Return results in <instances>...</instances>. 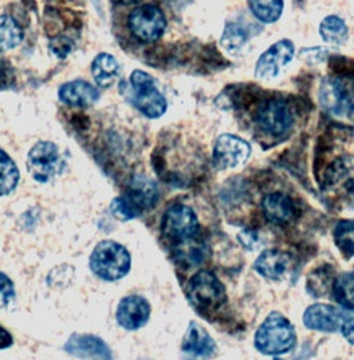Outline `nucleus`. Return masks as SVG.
I'll use <instances>...</instances> for the list:
<instances>
[{
    "instance_id": "obj_1",
    "label": "nucleus",
    "mask_w": 354,
    "mask_h": 360,
    "mask_svg": "<svg viewBox=\"0 0 354 360\" xmlns=\"http://www.w3.org/2000/svg\"><path fill=\"white\" fill-rule=\"evenodd\" d=\"M131 264L128 250L112 240L98 243L90 255V269L105 281H117L125 277L131 270Z\"/></svg>"
},
{
    "instance_id": "obj_2",
    "label": "nucleus",
    "mask_w": 354,
    "mask_h": 360,
    "mask_svg": "<svg viewBox=\"0 0 354 360\" xmlns=\"http://www.w3.org/2000/svg\"><path fill=\"white\" fill-rule=\"evenodd\" d=\"M296 342L295 330L288 319L271 314L259 327L255 335L258 351L266 355H281L294 348Z\"/></svg>"
},
{
    "instance_id": "obj_3",
    "label": "nucleus",
    "mask_w": 354,
    "mask_h": 360,
    "mask_svg": "<svg viewBox=\"0 0 354 360\" xmlns=\"http://www.w3.org/2000/svg\"><path fill=\"white\" fill-rule=\"evenodd\" d=\"M320 104L335 117H349L354 112V79L349 77H328L320 85Z\"/></svg>"
},
{
    "instance_id": "obj_4",
    "label": "nucleus",
    "mask_w": 354,
    "mask_h": 360,
    "mask_svg": "<svg viewBox=\"0 0 354 360\" xmlns=\"http://www.w3.org/2000/svg\"><path fill=\"white\" fill-rule=\"evenodd\" d=\"M188 302L198 311H212L225 301V290L219 278L206 270L195 273L185 285Z\"/></svg>"
},
{
    "instance_id": "obj_5",
    "label": "nucleus",
    "mask_w": 354,
    "mask_h": 360,
    "mask_svg": "<svg viewBox=\"0 0 354 360\" xmlns=\"http://www.w3.org/2000/svg\"><path fill=\"white\" fill-rule=\"evenodd\" d=\"M199 224L195 212L181 204L168 208L161 222V234L171 243L172 248L197 238Z\"/></svg>"
},
{
    "instance_id": "obj_6",
    "label": "nucleus",
    "mask_w": 354,
    "mask_h": 360,
    "mask_svg": "<svg viewBox=\"0 0 354 360\" xmlns=\"http://www.w3.org/2000/svg\"><path fill=\"white\" fill-rule=\"evenodd\" d=\"M132 98L134 105L147 118H161L168 108L166 98L158 90L155 81L144 71L136 70L131 75Z\"/></svg>"
},
{
    "instance_id": "obj_7",
    "label": "nucleus",
    "mask_w": 354,
    "mask_h": 360,
    "mask_svg": "<svg viewBox=\"0 0 354 360\" xmlns=\"http://www.w3.org/2000/svg\"><path fill=\"white\" fill-rule=\"evenodd\" d=\"M27 168L31 176L39 183L54 179L63 169V157L58 147L51 141H39L28 153Z\"/></svg>"
},
{
    "instance_id": "obj_8",
    "label": "nucleus",
    "mask_w": 354,
    "mask_h": 360,
    "mask_svg": "<svg viewBox=\"0 0 354 360\" xmlns=\"http://www.w3.org/2000/svg\"><path fill=\"white\" fill-rule=\"evenodd\" d=\"M129 27L138 41L151 44L162 37L166 28V20L159 7L147 4L133 10L129 17Z\"/></svg>"
},
{
    "instance_id": "obj_9",
    "label": "nucleus",
    "mask_w": 354,
    "mask_h": 360,
    "mask_svg": "<svg viewBox=\"0 0 354 360\" xmlns=\"http://www.w3.org/2000/svg\"><path fill=\"white\" fill-rule=\"evenodd\" d=\"M294 56L295 46L291 41L282 39L275 42L259 57L255 67V77L261 81L275 79L281 70L291 63Z\"/></svg>"
},
{
    "instance_id": "obj_10",
    "label": "nucleus",
    "mask_w": 354,
    "mask_h": 360,
    "mask_svg": "<svg viewBox=\"0 0 354 360\" xmlns=\"http://www.w3.org/2000/svg\"><path fill=\"white\" fill-rule=\"evenodd\" d=\"M251 146L244 139L234 135H221L215 144L214 162L221 169L237 168L247 162Z\"/></svg>"
},
{
    "instance_id": "obj_11",
    "label": "nucleus",
    "mask_w": 354,
    "mask_h": 360,
    "mask_svg": "<svg viewBox=\"0 0 354 360\" xmlns=\"http://www.w3.org/2000/svg\"><path fill=\"white\" fill-rule=\"evenodd\" d=\"M258 124L270 135H284L292 128V111L285 101L280 98H271L263 103V105L259 108Z\"/></svg>"
},
{
    "instance_id": "obj_12",
    "label": "nucleus",
    "mask_w": 354,
    "mask_h": 360,
    "mask_svg": "<svg viewBox=\"0 0 354 360\" xmlns=\"http://www.w3.org/2000/svg\"><path fill=\"white\" fill-rule=\"evenodd\" d=\"M64 351L78 359L114 360L110 347L100 337L91 334H72L65 342Z\"/></svg>"
},
{
    "instance_id": "obj_13",
    "label": "nucleus",
    "mask_w": 354,
    "mask_h": 360,
    "mask_svg": "<svg viewBox=\"0 0 354 360\" xmlns=\"http://www.w3.org/2000/svg\"><path fill=\"white\" fill-rule=\"evenodd\" d=\"M151 315L150 302L141 295H129L121 300L117 309V321L125 330H138L147 324Z\"/></svg>"
},
{
    "instance_id": "obj_14",
    "label": "nucleus",
    "mask_w": 354,
    "mask_h": 360,
    "mask_svg": "<svg viewBox=\"0 0 354 360\" xmlns=\"http://www.w3.org/2000/svg\"><path fill=\"white\" fill-rule=\"evenodd\" d=\"M181 351L190 359L206 360L215 354L216 344L198 323L191 321L183 338Z\"/></svg>"
},
{
    "instance_id": "obj_15",
    "label": "nucleus",
    "mask_w": 354,
    "mask_h": 360,
    "mask_svg": "<svg viewBox=\"0 0 354 360\" xmlns=\"http://www.w3.org/2000/svg\"><path fill=\"white\" fill-rule=\"evenodd\" d=\"M126 201L131 204L133 210L141 215L145 210H151L155 207L159 191L157 184L143 175H136L129 184L128 193L124 195Z\"/></svg>"
},
{
    "instance_id": "obj_16",
    "label": "nucleus",
    "mask_w": 354,
    "mask_h": 360,
    "mask_svg": "<svg viewBox=\"0 0 354 360\" xmlns=\"http://www.w3.org/2000/svg\"><path fill=\"white\" fill-rule=\"evenodd\" d=\"M346 315L336 307L327 304H315L306 309L303 321L305 324L318 331H336L342 327Z\"/></svg>"
},
{
    "instance_id": "obj_17",
    "label": "nucleus",
    "mask_w": 354,
    "mask_h": 360,
    "mask_svg": "<svg viewBox=\"0 0 354 360\" xmlns=\"http://www.w3.org/2000/svg\"><path fill=\"white\" fill-rule=\"evenodd\" d=\"M60 100L71 107H88L98 101L100 91L86 81H72L58 90Z\"/></svg>"
},
{
    "instance_id": "obj_18",
    "label": "nucleus",
    "mask_w": 354,
    "mask_h": 360,
    "mask_svg": "<svg viewBox=\"0 0 354 360\" xmlns=\"http://www.w3.org/2000/svg\"><path fill=\"white\" fill-rule=\"evenodd\" d=\"M91 74L98 86L111 88L121 75V65L114 56L101 53L93 60Z\"/></svg>"
},
{
    "instance_id": "obj_19",
    "label": "nucleus",
    "mask_w": 354,
    "mask_h": 360,
    "mask_svg": "<svg viewBox=\"0 0 354 360\" xmlns=\"http://www.w3.org/2000/svg\"><path fill=\"white\" fill-rule=\"evenodd\" d=\"M255 269L267 278L278 280L289 269V257L281 251L267 250L256 259Z\"/></svg>"
},
{
    "instance_id": "obj_20",
    "label": "nucleus",
    "mask_w": 354,
    "mask_h": 360,
    "mask_svg": "<svg viewBox=\"0 0 354 360\" xmlns=\"http://www.w3.org/2000/svg\"><path fill=\"white\" fill-rule=\"evenodd\" d=\"M263 212L265 217L273 224L282 225L292 219L294 217V204L289 197L274 193L268 194L263 200Z\"/></svg>"
},
{
    "instance_id": "obj_21",
    "label": "nucleus",
    "mask_w": 354,
    "mask_h": 360,
    "mask_svg": "<svg viewBox=\"0 0 354 360\" xmlns=\"http://www.w3.org/2000/svg\"><path fill=\"white\" fill-rule=\"evenodd\" d=\"M320 35L322 41L329 45L342 46L348 42L349 30L342 18L328 15L320 24Z\"/></svg>"
},
{
    "instance_id": "obj_22",
    "label": "nucleus",
    "mask_w": 354,
    "mask_h": 360,
    "mask_svg": "<svg viewBox=\"0 0 354 360\" xmlns=\"http://www.w3.org/2000/svg\"><path fill=\"white\" fill-rule=\"evenodd\" d=\"M20 181V171L14 161L0 148V197L14 191Z\"/></svg>"
},
{
    "instance_id": "obj_23",
    "label": "nucleus",
    "mask_w": 354,
    "mask_h": 360,
    "mask_svg": "<svg viewBox=\"0 0 354 360\" xmlns=\"http://www.w3.org/2000/svg\"><path fill=\"white\" fill-rule=\"evenodd\" d=\"M24 39V32L14 18L0 15V50L7 51L20 45Z\"/></svg>"
},
{
    "instance_id": "obj_24",
    "label": "nucleus",
    "mask_w": 354,
    "mask_h": 360,
    "mask_svg": "<svg viewBox=\"0 0 354 360\" xmlns=\"http://www.w3.org/2000/svg\"><path fill=\"white\" fill-rule=\"evenodd\" d=\"M254 15L266 24L275 22L284 10V0H248Z\"/></svg>"
},
{
    "instance_id": "obj_25",
    "label": "nucleus",
    "mask_w": 354,
    "mask_h": 360,
    "mask_svg": "<svg viewBox=\"0 0 354 360\" xmlns=\"http://www.w3.org/2000/svg\"><path fill=\"white\" fill-rule=\"evenodd\" d=\"M334 295L342 307L354 309V273H343L336 278Z\"/></svg>"
},
{
    "instance_id": "obj_26",
    "label": "nucleus",
    "mask_w": 354,
    "mask_h": 360,
    "mask_svg": "<svg viewBox=\"0 0 354 360\" xmlns=\"http://www.w3.org/2000/svg\"><path fill=\"white\" fill-rule=\"evenodd\" d=\"M248 34L238 24H228L223 32L221 45L228 53H237L241 47L247 44Z\"/></svg>"
},
{
    "instance_id": "obj_27",
    "label": "nucleus",
    "mask_w": 354,
    "mask_h": 360,
    "mask_svg": "<svg viewBox=\"0 0 354 360\" xmlns=\"http://www.w3.org/2000/svg\"><path fill=\"white\" fill-rule=\"evenodd\" d=\"M335 241L342 251L354 254V222L343 221L336 226Z\"/></svg>"
},
{
    "instance_id": "obj_28",
    "label": "nucleus",
    "mask_w": 354,
    "mask_h": 360,
    "mask_svg": "<svg viewBox=\"0 0 354 360\" xmlns=\"http://www.w3.org/2000/svg\"><path fill=\"white\" fill-rule=\"evenodd\" d=\"M111 212L115 218L121 219V221H132L134 218L140 217L132 207L131 204L126 201V198L124 195L117 197L112 202H111Z\"/></svg>"
},
{
    "instance_id": "obj_29",
    "label": "nucleus",
    "mask_w": 354,
    "mask_h": 360,
    "mask_svg": "<svg viewBox=\"0 0 354 360\" xmlns=\"http://www.w3.org/2000/svg\"><path fill=\"white\" fill-rule=\"evenodd\" d=\"M15 297V290L13 281L0 271V309L8 307Z\"/></svg>"
},
{
    "instance_id": "obj_30",
    "label": "nucleus",
    "mask_w": 354,
    "mask_h": 360,
    "mask_svg": "<svg viewBox=\"0 0 354 360\" xmlns=\"http://www.w3.org/2000/svg\"><path fill=\"white\" fill-rule=\"evenodd\" d=\"M238 240L249 251H255L262 247V238H261L259 233L255 230H248V229L242 230L238 234Z\"/></svg>"
},
{
    "instance_id": "obj_31",
    "label": "nucleus",
    "mask_w": 354,
    "mask_h": 360,
    "mask_svg": "<svg viewBox=\"0 0 354 360\" xmlns=\"http://www.w3.org/2000/svg\"><path fill=\"white\" fill-rule=\"evenodd\" d=\"M328 50L324 47H311V49H303L301 51V58L306 61L310 65L324 63L325 58L328 57Z\"/></svg>"
},
{
    "instance_id": "obj_32",
    "label": "nucleus",
    "mask_w": 354,
    "mask_h": 360,
    "mask_svg": "<svg viewBox=\"0 0 354 360\" xmlns=\"http://www.w3.org/2000/svg\"><path fill=\"white\" fill-rule=\"evenodd\" d=\"M50 49L51 51L57 56V57H65L68 56L72 49H74V42L65 37H58L55 39L51 41L50 44Z\"/></svg>"
},
{
    "instance_id": "obj_33",
    "label": "nucleus",
    "mask_w": 354,
    "mask_h": 360,
    "mask_svg": "<svg viewBox=\"0 0 354 360\" xmlns=\"http://www.w3.org/2000/svg\"><path fill=\"white\" fill-rule=\"evenodd\" d=\"M341 331L350 344H354V317H346L341 327Z\"/></svg>"
},
{
    "instance_id": "obj_34",
    "label": "nucleus",
    "mask_w": 354,
    "mask_h": 360,
    "mask_svg": "<svg viewBox=\"0 0 354 360\" xmlns=\"http://www.w3.org/2000/svg\"><path fill=\"white\" fill-rule=\"evenodd\" d=\"M10 78H11V71L8 65L0 60V89H4L8 85Z\"/></svg>"
},
{
    "instance_id": "obj_35",
    "label": "nucleus",
    "mask_w": 354,
    "mask_h": 360,
    "mask_svg": "<svg viewBox=\"0 0 354 360\" xmlns=\"http://www.w3.org/2000/svg\"><path fill=\"white\" fill-rule=\"evenodd\" d=\"M13 345V337L11 334L0 326V349H6Z\"/></svg>"
},
{
    "instance_id": "obj_36",
    "label": "nucleus",
    "mask_w": 354,
    "mask_h": 360,
    "mask_svg": "<svg viewBox=\"0 0 354 360\" xmlns=\"http://www.w3.org/2000/svg\"><path fill=\"white\" fill-rule=\"evenodd\" d=\"M117 1L121 3V4H136V3H140L143 0H117Z\"/></svg>"
}]
</instances>
